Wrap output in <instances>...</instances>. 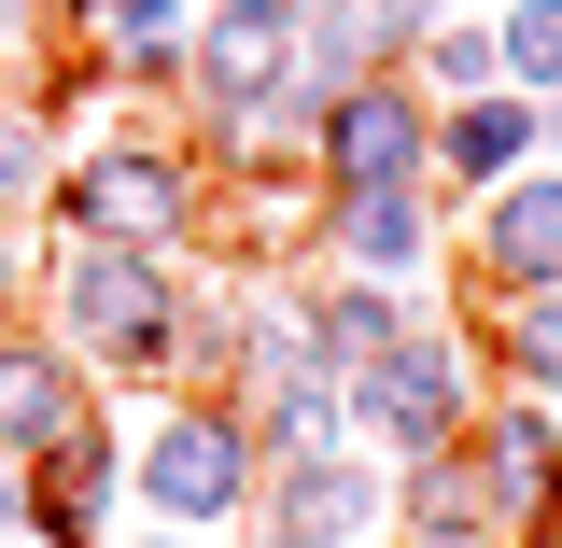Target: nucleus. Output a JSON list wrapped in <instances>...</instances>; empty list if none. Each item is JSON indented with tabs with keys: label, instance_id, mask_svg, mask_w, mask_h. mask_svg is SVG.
Returning a JSON list of instances; mask_svg holds the SVG:
<instances>
[{
	"label": "nucleus",
	"instance_id": "obj_1",
	"mask_svg": "<svg viewBox=\"0 0 562 548\" xmlns=\"http://www.w3.org/2000/svg\"><path fill=\"white\" fill-rule=\"evenodd\" d=\"M351 450H394V465H436V450H464V422H479V351L408 324V338L380 351V366H351Z\"/></svg>",
	"mask_w": 562,
	"mask_h": 548
},
{
	"label": "nucleus",
	"instance_id": "obj_2",
	"mask_svg": "<svg viewBox=\"0 0 562 548\" xmlns=\"http://www.w3.org/2000/svg\"><path fill=\"white\" fill-rule=\"evenodd\" d=\"M57 324H70V351L85 366H113V380H155V366H183V281H169V254H70L57 268Z\"/></svg>",
	"mask_w": 562,
	"mask_h": 548
},
{
	"label": "nucleus",
	"instance_id": "obj_3",
	"mask_svg": "<svg viewBox=\"0 0 562 548\" xmlns=\"http://www.w3.org/2000/svg\"><path fill=\"white\" fill-rule=\"evenodd\" d=\"M140 506H155V535H211V521H239L254 506V422L225 409V394H183V409L140 436Z\"/></svg>",
	"mask_w": 562,
	"mask_h": 548
},
{
	"label": "nucleus",
	"instance_id": "obj_4",
	"mask_svg": "<svg viewBox=\"0 0 562 548\" xmlns=\"http://www.w3.org/2000/svg\"><path fill=\"white\" fill-rule=\"evenodd\" d=\"M310 169H324V198H408V183H436V99H422L408 70H380V85L324 99Z\"/></svg>",
	"mask_w": 562,
	"mask_h": 548
},
{
	"label": "nucleus",
	"instance_id": "obj_5",
	"mask_svg": "<svg viewBox=\"0 0 562 548\" xmlns=\"http://www.w3.org/2000/svg\"><path fill=\"white\" fill-rule=\"evenodd\" d=\"M57 211L99 239V254H169V239L198 225V155H169V141H99V155L57 183Z\"/></svg>",
	"mask_w": 562,
	"mask_h": 548
},
{
	"label": "nucleus",
	"instance_id": "obj_6",
	"mask_svg": "<svg viewBox=\"0 0 562 548\" xmlns=\"http://www.w3.org/2000/svg\"><path fill=\"white\" fill-rule=\"evenodd\" d=\"M464 479H479V506H492V548L549 535V521H562V409L479 394V422H464Z\"/></svg>",
	"mask_w": 562,
	"mask_h": 548
},
{
	"label": "nucleus",
	"instance_id": "obj_7",
	"mask_svg": "<svg viewBox=\"0 0 562 548\" xmlns=\"http://www.w3.org/2000/svg\"><path fill=\"white\" fill-rule=\"evenodd\" d=\"M464 268L492 281V310L562 295V169H520V183L464 198Z\"/></svg>",
	"mask_w": 562,
	"mask_h": 548
},
{
	"label": "nucleus",
	"instance_id": "obj_8",
	"mask_svg": "<svg viewBox=\"0 0 562 548\" xmlns=\"http://www.w3.org/2000/svg\"><path fill=\"white\" fill-rule=\"evenodd\" d=\"M254 506H268V535H295V548H366V535H394V465L324 450V465L254 479Z\"/></svg>",
	"mask_w": 562,
	"mask_h": 548
},
{
	"label": "nucleus",
	"instance_id": "obj_9",
	"mask_svg": "<svg viewBox=\"0 0 562 548\" xmlns=\"http://www.w3.org/2000/svg\"><path fill=\"white\" fill-rule=\"evenodd\" d=\"M520 169H549V99L492 85V99H450L436 113V198H492Z\"/></svg>",
	"mask_w": 562,
	"mask_h": 548
},
{
	"label": "nucleus",
	"instance_id": "obj_10",
	"mask_svg": "<svg viewBox=\"0 0 562 548\" xmlns=\"http://www.w3.org/2000/svg\"><path fill=\"white\" fill-rule=\"evenodd\" d=\"M324 239H338L351 281L408 295V281H436V183H408V198H324Z\"/></svg>",
	"mask_w": 562,
	"mask_h": 548
},
{
	"label": "nucleus",
	"instance_id": "obj_11",
	"mask_svg": "<svg viewBox=\"0 0 562 548\" xmlns=\"http://www.w3.org/2000/svg\"><path fill=\"white\" fill-rule=\"evenodd\" d=\"M254 479H281V465H324V450H351V394L338 380H254Z\"/></svg>",
	"mask_w": 562,
	"mask_h": 548
},
{
	"label": "nucleus",
	"instance_id": "obj_12",
	"mask_svg": "<svg viewBox=\"0 0 562 548\" xmlns=\"http://www.w3.org/2000/svg\"><path fill=\"white\" fill-rule=\"evenodd\" d=\"M70 422H85V380H70L43 338H0V450H29V465H43Z\"/></svg>",
	"mask_w": 562,
	"mask_h": 548
},
{
	"label": "nucleus",
	"instance_id": "obj_13",
	"mask_svg": "<svg viewBox=\"0 0 562 548\" xmlns=\"http://www.w3.org/2000/svg\"><path fill=\"white\" fill-rule=\"evenodd\" d=\"M29 521L57 548H99V521H113V450H99V422H70L57 450H43V479H29Z\"/></svg>",
	"mask_w": 562,
	"mask_h": 548
},
{
	"label": "nucleus",
	"instance_id": "obj_14",
	"mask_svg": "<svg viewBox=\"0 0 562 548\" xmlns=\"http://www.w3.org/2000/svg\"><path fill=\"white\" fill-rule=\"evenodd\" d=\"M394 535L408 548H492V506H479V479H464V450L394 465Z\"/></svg>",
	"mask_w": 562,
	"mask_h": 548
},
{
	"label": "nucleus",
	"instance_id": "obj_15",
	"mask_svg": "<svg viewBox=\"0 0 562 548\" xmlns=\"http://www.w3.org/2000/svg\"><path fill=\"white\" fill-rule=\"evenodd\" d=\"M408 85L450 113V99H492L506 85V57H492V14H436V29H408Z\"/></svg>",
	"mask_w": 562,
	"mask_h": 548
},
{
	"label": "nucleus",
	"instance_id": "obj_16",
	"mask_svg": "<svg viewBox=\"0 0 562 548\" xmlns=\"http://www.w3.org/2000/svg\"><path fill=\"white\" fill-rule=\"evenodd\" d=\"M492 57H506L520 99H562V0H506L492 14Z\"/></svg>",
	"mask_w": 562,
	"mask_h": 548
},
{
	"label": "nucleus",
	"instance_id": "obj_17",
	"mask_svg": "<svg viewBox=\"0 0 562 548\" xmlns=\"http://www.w3.org/2000/svg\"><path fill=\"white\" fill-rule=\"evenodd\" d=\"M506 394L562 409V295H520V310H506Z\"/></svg>",
	"mask_w": 562,
	"mask_h": 548
},
{
	"label": "nucleus",
	"instance_id": "obj_18",
	"mask_svg": "<svg viewBox=\"0 0 562 548\" xmlns=\"http://www.w3.org/2000/svg\"><path fill=\"white\" fill-rule=\"evenodd\" d=\"M99 14H113V43H198L211 0H99Z\"/></svg>",
	"mask_w": 562,
	"mask_h": 548
},
{
	"label": "nucleus",
	"instance_id": "obj_19",
	"mask_svg": "<svg viewBox=\"0 0 562 548\" xmlns=\"http://www.w3.org/2000/svg\"><path fill=\"white\" fill-rule=\"evenodd\" d=\"M436 14H450V0H380V29H436Z\"/></svg>",
	"mask_w": 562,
	"mask_h": 548
},
{
	"label": "nucleus",
	"instance_id": "obj_20",
	"mask_svg": "<svg viewBox=\"0 0 562 548\" xmlns=\"http://www.w3.org/2000/svg\"><path fill=\"white\" fill-rule=\"evenodd\" d=\"M549 169H562V99H549Z\"/></svg>",
	"mask_w": 562,
	"mask_h": 548
},
{
	"label": "nucleus",
	"instance_id": "obj_21",
	"mask_svg": "<svg viewBox=\"0 0 562 548\" xmlns=\"http://www.w3.org/2000/svg\"><path fill=\"white\" fill-rule=\"evenodd\" d=\"M140 548H198V535H140Z\"/></svg>",
	"mask_w": 562,
	"mask_h": 548
},
{
	"label": "nucleus",
	"instance_id": "obj_22",
	"mask_svg": "<svg viewBox=\"0 0 562 548\" xmlns=\"http://www.w3.org/2000/svg\"><path fill=\"white\" fill-rule=\"evenodd\" d=\"M14 14H29V0H0V29H14Z\"/></svg>",
	"mask_w": 562,
	"mask_h": 548
},
{
	"label": "nucleus",
	"instance_id": "obj_23",
	"mask_svg": "<svg viewBox=\"0 0 562 548\" xmlns=\"http://www.w3.org/2000/svg\"><path fill=\"white\" fill-rule=\"evenodd\" d=\"M254 548H295V535H254Z\"/></svg>",
	"mask_w": 562,
	"mask_h": 548
}]
</instances>
